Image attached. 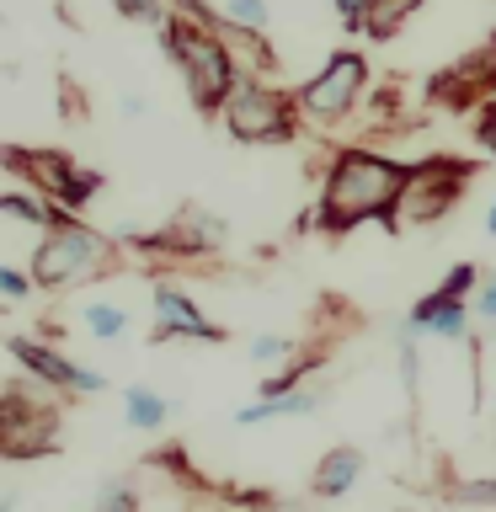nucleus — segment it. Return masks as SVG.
Instances as JSON below:
<instances>
[{
  "label": "nucleus",
  "instance_id": "obj_26",
  "mask_svg": "<svg viewBox=\"0 0 496 512\" xmlns=\"http://www.w3.org/2000/svg\"><path fill=\"white\" fill-rule=\"evenodd\" d=\"M0 288H6V299H27V278L16 267H0Z\"/></svg>",
  "mask_w": 496,
  "mask_h": 512
},
{
  "label": "nucleus",
  "instance_id": "obj_27",
  "mask_svg": "<svg viewBox=\"0 0 496 512\" xmlns=\"http://www.w3.org/2000/svg\"><path fill=\"white\" fill-rule=\"evenodd\" d=\"M486 235H496V203H491V214H486Z\"/></svg>",
  "mask_w": 496,
  "mask_h": 512
},
{
  "label": "nucleus",
  "instance_id": "obj_13",
  "mask_svg": "<svg viewBox=\"0 0 496 512\" xmlns=\"http://www.w3.org/2000/svg\"><path fill=\"white\" fill-rule=\"evenodd\" d=\"M0 214H11L22 224H43V230H54L59 219H70L54 198H48V192H22V187H11L6 198H0Z\"/></svg>",
  "mask_w": 496,
  "mask_h": 512
},
{
  "label": "nucleus",
  "instance_id": "obj_18",
  "mask_svg": "<svg viewBox=\"0 0 496 512\" xmlns=\"http://www.w3.org/2000/svg\"><path fill=\"white\" fill-rule=\"evenodd\" d=\"M134 486H128V480H107L102 486V496H96V512H134Z\"/></svg>",
  "mask_w": 496,
  "mask_h": 512
},
{
  "label": "nucleus",
  "instance_id": "obj_22",
  "mask_svg": "<svg viewBox=\"0 0 496 512\" xmlns=\"http://www.w3.org/2000/svg\"><path fill=\"white\" fill-rule=\"evenodd\" d=\"M475 278H480V272L470 267V262H459L454 272H448V278H443V294L448 299H464V294H470V288H475Z\"/></svg>",
  "mask_w": 496,
  "mask_h": 512
},
{
  "label": "nucleus",
  "instance_id": "obj_6",
  "mask_svg": "<svg viewBox=\"0 0 496 512\" xmlns=\"http://www.w3.org/2000/svg\"><path fill=\"white\" fill-rule=\"evenodd\" d=\"M0 448L6 459H38L54 448V411L27 395V379H16L0 406Z\"/></svg>",
  "mask_w": 496,
  "mask_h": 512
},
{
  "label": "nucleus",
  "instance_id": "obj_23",
  "mask_svg": "<svg viewBox=\"0 0 496 512\" xmlns=\"http://www.w3.org/2000/svg\"><path fill=\"white\" fill-rule=\"evenodd\" d=\"M331 6H336V16H342V27L358 32L368 22V6H374V0H331Z\"/></svg>",
  "mask_w": 496,
  "mask_h": 512
},
{
  "label": "nucleus",
  "instance_id": "obj_19",
  "mask_svg": "<svg viewBox=\"0 0 496 512\" xmlns=\"http://www.w3.org/2000/svg\"><path fill=\"white\" fill-rule=\"evenodd\" d=\"M224 16H230V22H240V27H256V32H262V27H267V0H230V6H224Z\"/></svg>",
  "mask_w": 496,
  "mask_h": 512
},
{
  "label": "nucleus",
  "instance_id": "obj_4",
  "mask_svg": "<svg viewBox=\"0 0 496 512\" xmlns=\"http://www.w3.org/2000/svg\"><path fill=\"white\" fill-rule=\"evenodd\" d=\"M224 128H230L235 139H294V96H283L278 86H267V80H235L230 102H224Z\"/></svg>",
  "mask_w": 496,
  "mask_h": 512
},
{
  "label": "nucleus",
  "instance_id": "obj_10",
  "mask_svg": "<svg viewBox=\"0 0 496 512\" xmlns=\"http://www.w3.org/2000/svg\"><path fill=\"white\" fill-rule=\"evenodd\" d=\"M166 336H198V342H219V326L214 320L198 315V304H192L182 288H155V342H166Z\"/></svg>",
  "mask_w": 496,
  "mask_h": 512
},
{
  "label": "nucleus",
  "instance_id": "obj_25",
  "mask_svg": "<svg viewBox=\"0 0 496 512\" xmlns=\"http://www.w3.org/2000/svg\"><path fill=\"white\" fill-rule=\"evenodd\" d=\"M475 134H480V150H486V155H496V107H486V112H480V128H475Z\"/></svg>",
  "mask_w": 496,
  "mask_h": 512
},
{
  "label": "nucleus",
  "instance_id": "obj_2",
  "mask_svg": "<svg viewBox=\"0 0 496 512\" xmlns=\"http://www.w3.org/2000/svg\"><path fill=\"white\" fill-rule=\"evenodd\" d=\"M160 43H166V54L182 64L192 107H198V112H224V102H230V91H235V54H230V43H224L214 27L182 22V16H171V22L160 27Z\"/></svg>",
  "mask_w": 496,
  "mask_h": 512
},
{
  "label": "nucleus",
  "instance_id": "obj_20",
  "mask_svg": "<svg viewBox=\"0 0 496 512\" xmlns=\"http://www.w3.org/2000/svg\"><path fill=\"white\" fill-rule=\"evenodd\" d=\"M464 320H470V310H464V299H448L438 320H432L427 331H438V336H464Z\"/></svg>",
  "mask_w": 496,
  "mask_h": 512
},
{
  "label": "nucleus",
  "instance_id": "obj_1",
  "mask_svg": "<svg viewBox=\"0 0 496 512\" xmlns=\"http://www.w3.org/2000/svg\"><path fill=\"white\" fill-rule=\"evenodd\" d=\"M411 171L395 166L384 155H368V150H342L326 171V192H320V224L336 235V230H358L363 219H384L395 214L400 192H406Z\"/></svg>",
  "mask_w": 496,
  "mask_h": 512
},
{
  "label": "nucleus",
  "instance_id": "obj_9",
  "mask_svg": "<svg viewBox=\"0 0 496 512\" xmlns=\"http://www.w3.org/2000/svg\"><path fill=\"white\" fill-rule=\"evenodd\" d=\"M11 358L22 363L38 384H54V390H86V395H96V390L107 384L102 374H96V368H80V363L64 358V352L32 342V336H11Z\"/></svg>",
  "mask_w": 496,
  "mask_h": 512
},
{
  "label": "nucleus",
  "instance_id": "obj_3",
  "mask_svg": "<svg viewBox=\"0 0 496 512\" xmlns=\"http://www.w3.org/2000/svg\"><path fill=\"white\" fill-rule=\"evenodd\" d=\"M107 267H112V240L86 230V224H75V219H59L43 235V246L32 251V278L43 288H70V283L102 278Z\"/></svg>",
  "mask_w": 496,
  "mask_h": 512
},
{
  "label": "nucleus",
  "instance_id": "obj_12",
  "mask_svg": "<svg viewBox=\"0 0 496 512\" xmlns=\"http://www.w3.org/2000/svg\"><path fill=\"white\" fill-rule=\"evenodd\" d=\"M358 475H363V454L358 448H331L326 459H320V470H315V491L320 496H342L358 486Z\"/></svg>",
  "mask_w": 496,
  "mask_h": 512
},
{
  "label": "nucleus",
  "instance_id": "obj_7",
  "mask_svg": "<svg viewBox=\"0 0 496 512\" xmlns=\"http://www.w3.org/2000/svg\"><path fill=\"white\" fill-rule=\"evenodd\" d=\"M363 80H368L363 54H336L326 70H320L310 86L299 91V107L310 112V118H320V123H336V118H347V112L358 107Z\"/></svg>",
  "mask_w": 496,
  "mask_h": 512
},
{
  "label": "nucleus",
  "instance_id": "obj_15",
  "mask_svg": "<svg viewBox=\"0 0 496 512\" xmlns=\"http://www.w3.org/2000/svg\"><path fill=\"white\" fill-rule=\"evenodd\" d=\"M422 11V0H374V6H368V22H363V32L368 38H395L400 32V22H406V16H416Z\"/></svg>",
  "mask_w": 496,
  "mask_h": 512
},
{
  "label": "nucleus",
  "instance_id": "obj_14",
  "mask_svg": "<svg viewBox=\"0 0 496 512\" xmlns=\"http://www.w3.org/2000/svg\"><path fill=\"white\" fill-rule=\"evenodd\" d=\"M123 416H128V427H139V432H155V427L171 416V406H166V400H160L155 390H144V384H128Z\"/></svg>",
  "mask_w": 496,
  "mask_h": 512
},
{
  "label": "nucleus",
  "instance_id": "obj_24",
  "mask_svg": "<svg viewBox=\"0 0 496 512\" xmlns=\"http://www.w3.org/2000/svg\"><path fill=\"white\" fill-rule=\"evenodd\" d=\"M475 315L496 326V272H486V283H480V299H475Z\"/></svg>",
  "mask_w": 496,
  "mask_h": 512
},
{
  "label": "nucleus",
  "instance_id": "obj_17",
  "mask_svg": "<svg viewBox=\"0 0 496 512\" xmlns=\"http://www.w3.org/2000/svg\"><path fill=\"white\" fill-rule=\"evenodd\" d=\"M299 342L294 336H256L251 342V363H278V358H294Z\"/></svg>",
  "mask_w": 496,
  "mask_h": 512
},
{
  "label": "nucleus",
  "instance_id": "obj_5",
  "mask_svg": "<svg viewBox=\"0 0 496 512\" xmlns=\"http://www.w3.org/2000/svg\"><path fill=\"white\" fill-rule=\"evenodd\" d=\"M6 171L11 176H27V182L38 187V192H48L59 208H80L96 187H102V176L75 171L64 155H54V150H22V144H11V150H6Z\"/></svg>",
  "mask_w": 496,
  "mask_h": 512
},
{
  "label": "nucleus",
  "instance_id": "obj_21",
  "mask_svg": "<svg viewBox=\"0 0 496 512\" xmlns=\"http://www.w3.org/2000/svg\"><path fill=\"white\" fill-rule=\"evenodd\" d=\"M123 16H134V22H155V27H166V6L160 0H112Z\"/></svg>",
  "mask_w": 496,
  "mask_h": 512
},
{
  "label": "nucleus",
  "instance_id": "obj_11",
  "mask_svg": "<svg viewBox=\"0 0 496 512\" xmlns=\"http://www.w3.org/2000/svg\"><path fill=\"white\" fill-rule=\"evenodd\" d=\"M326 406V390H288V395H272V400H256V406H240L235 411V422L240 427H256V422H267V416H304V411H320Z\"/></svg>",
  "mask_w": 496,
  "mask_h": 512
},
{
  "label": "nucleus",
  "instance_id": "obj_8",
  "mask_svg": "<svg viewBox=\"0 0 496 512\" xmlns=\"http://www.w3.org/2000/svg\"><path fill=\"white\" fill-rule=\"evenodd\" d=\"M464 176H470V166H459V160H427V166L411 171L406 192H400L395 214L406 224H427V219H443L448 203L459 198Z\"/></svg>",
  "mask_w": 496,
  "mask_h": 512
},
{
  "label": "nucleus",
  "instance_id": "obj_16",
  "mask_svg": "<svg viewBox=\"0 0 496 512\" xmlns=\"http://www.w3.org/2000/svg\"><path fill=\"white\" fill-rule=\"evenodd\" d=\"M80 320H86V331L96 336V342H118V336L128 331V310H118V304H102V299L86 304V315H80Z\"/></svg>",
  "mask_w": 496,
  "mask_h": 512
}]
</instances>
